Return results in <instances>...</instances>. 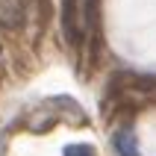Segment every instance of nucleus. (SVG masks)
Here are the masks:
<instances>
[{"instance_id": "2", "label": "nucleus", "mask_w": 156, "mask_h": 156, "mask_svg": "<svg viewBox=\"0 0 156 156\" xmlns=\"http://www.w3.org/2000/svg\"><path fill=\"white\" fill-rule=\"evenodd\" d=\"M24 21V0H0V24L18 27Z\"/></svg>"}, {"instance_id": "4", "label": "nucleus", "mask_w": 156, "mask_h": 156, "mask_svg": "<svg viewBox=\"0 0 156 156\" xmlns=\"http://www.w3.org/2000/svg\"><path fill=\"white\" fill-rule=\"evenodd\" d=\"M65 156H94V150L88 144H71V147H65Z\"/></svg>"}, {"instance_id": "3", "label": "nucleus", "mask_w": 156, "mask_h": 156, "mask_svg": "<svg viewBox=\"0 0 156 156\" xmlns=\"http://www.w3.org/2000/svg\"><path fill=\"white\" fill-rule=\"evenodd\" d=\"M115 147L121 150V156H136V139H133L130 130L115 133Z\"/></svg>"}, {"instance_id": "1", "label": "nucleus", "mask_w": 156, "mask_h": 156, "mask_svg": "<svg viewBox=\"0 0 156 156\" xmlns=\"http://www.w3.org/2000/svg\"><path fill=\"white\" fill-rule=\"evenodd\" d=\"M97 0H65V35L68 41H80L91 27Z\"/></svg>"}]
</instances>
